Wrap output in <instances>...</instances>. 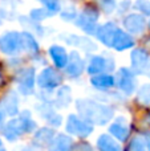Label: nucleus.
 <instances>
[{"label": "nucleus", "mask_w": 150, "mask_h": 151, "mask_svg": "<svg viewBox=\"0 0 150 151\" xmlns=\"http://www.w3.org/2000/svg\"><path fill=\"white\" fill-rule=\"evenodd\" d=\"M76 106L80 115L90 123L105 125L113 117L112 109H109L105 105L98 104V102L90 101V99H79L76 102Z\"/></svg>", "instance_id": "nucleus-1"}, {"label": "nucleus", "mask_w": 150, "mask_h": 151, "mask_svg": "<svg viewBox=\"0 0 150 151\" xmlns=\"http://www.w3.org/2000/svg\"><path fill=\"white\" fill-rule=\"evenodd\" d=\"M66 131L77 137H88L93 131V126L84 118H79L77 115H69L66 122Z\"/></svg>", "instance_id": "nucleus-2"}, {"label": "nucleus", "mask_w": 150, "mask_h": 151, "mask_svg": "<svg viewBox=\"0 0 150 151\" xmlns=\"http://www.w3.org/2000/svg\"><path fill=\"white\" fill-rule=\"evenodd\" d=\"M97 19H98V13L94 8L88 7L82 11V13L79 16L77 19V25L85 31L89 35H96V31H97Z\"/></svg>", "instance_id": "nucleus-3"}, {"label": "nucleus", "mask_w": 150, "mask_h": 151, "mask_svg": "<svg viewBox=\"0 0 150 151\" xmlns=\"http://www.w3.org/2000/svg\"><path fill=\"white\" fill-rule=\"evenodd\" d=\"M23 49L21 44V33L8 32L0 39V50L5 55H15Z\"/></svg>", "instance_id": "nucleus-4"}, {"label": "nucleus", "mask_w": 150, "mask_h": 151, "mask_svg": "<svg viewBox=\"0 0 150 151\" xmlns=\"http://www.w3.org/2000/svg\"><path fill=\"white\" fill-rule=\"evenodd\" d=\"M114 81H116L117 88L126 94H132L136 90V88H137L134 74H133L132 70H129L126 68H122L117 72Z\"/></svg>", "instance_id": "nucleus-5"}, {"label": "nucleus", "mask_w": 150, "mask_h": 151, "mask_svg": "<svg viewBox=\"0 0 150 151\" xmlns=\"http://www.w3.org/2000/svg\"><path fill=\"white\" fill-rule=\"evenodd\" d=\"M37 83L41 89L52 90V89H55L56 86H58L61 83V76L55 69L47 68L40 73L39 78H37Z\"/></svg>", "instance_id": "nucleus-6"}, {"label": "nucleus", "mask_w": 150, "mask_h": 151, "mask_svg": "<svg viewBox=\"0 0 150 151\" xmlns=\"http://www.w3.org/2000/svg\"><path fill=\"white\" fill-rule=\"evenodd\" d=\"M124 27L128 32L134 35H141L146 28V20L142 15L132 13L124 19Z\"/></svg>", "instance_id": "nucleus-7"}, {"label": "nucleus", "mask_w": 150, "mask_h": 151, "mask_svg": "<svg viewBox=\"0 0 150 151\" xmlns=\"http://www.w3.org/2000/svg\"><path fill=\"white\" fill-rule=\"evenodd\" d=\"M33 83H35V69L33 68H27L25 70L21 72L20 77H19V89H20L21 94L28 96L33 91Z\"/></svg>", "instance_id": "nucleus-8"}, {"label": "nucleus", "mask_w": 150, "mask_h": 151, "mask_svg": "<svg viewBox=\"0 0 150 151\" xmlns=\"http://www.w3.org/2000/svg\"><path fill=\"white\" fill-rule=\"evenodd\" d=\"M113 69V60L104 58L101 56H96L90 60V64L88 66V73L90 74H100L104 70H112Z\"/></svg>", "instance_id": "nucleus-9"}, {"label": "nucleus", "mask_w": 150, "mask_h": 151, "mask_svg": "<svg viewBox=\"0 0 150 151\" xmlns=\"http://www.w3.org/2000/svg\"><path fill=\"white\" fill-rule=\"evenodd\" d=\"M117 31V25L114 23H106L104 25H101L100 28H97L96 31V36L100 40L102 44H105L106 47H112L113 42V37L114 33Z\"/></svg>", "instance_id": "nucleus-10"}, {"label": "nucleus", "mask_w": 150, "mask_h": 151, "mask_svg": "<svg viewBox=\"0 0 150 151\" xmlns=\"http://www.w3.org/2000/svg\"><path fill=\"white\" fill-rule=\"evenodd\" d=\"M134 45V40L133 37H130L126 32H124L122 29L117 28L116 33H114L113 37V42H112V47L116 50H125L129 49Z\"/></svg>", "instance_id": "nucleus-11"}, {"label": "nucleus", "mask_w": 150, "mask_h": 151, "mask_svg": "<svg viewBox=\"0 0 150 151\" xmlns=\"http://www.w3.org/2000/svg\"><path fill=\"white\" fill-rule=\"evenodd\" d=\"M65 68H66L65 69L66 73H68V76H71V77H79L82 73V70H84V61L79 56V53L77 52L71 53L68 64H66Z\"/></svg>", "instance_id": "nucleus-12"}, {"label": "nucleus", "mask_w": 150, "mask_h": 151, "mask_svg": "<svg viewBox=\"0 0 150 151\" xmlns=\"http://www.w3.org/2000/svg\"><path fill=\"white\" fill-rule=\"evenodd\" d=\"M109 133L113 137H116L118 141H126L128 135H129V127H128V123L125 121V118L122 117L117 118L116 122L109 129Z\"/></svg>", "instance_id": "nucleus-13"}, {"label": "nucleus", "mask_w": 150, "mask_h": 151, "mask_svg": "<svg viewBox=\"0 0 150 151\" xmlns=\"http://www.w3.org/2000/svg\"><path fill=\"white\" fill-rule=\"evenodd\" d=\"M149 63V56L144 49H136L132 53V66L136 72L142 73Z\"/></svg>", "instance_id": "nucleus-14"}, {"label": "nucleus", "mask_w": 150, "mask_h": 151, "mask_svg": "<svg viewBox=\"0 0 150 151\" xmlns=\"http://www.w3.org/2000/svg\"><path fill=\"white\" fill-rule=\"evenodd\" d=\"M49 55L50 57H52L53 63H55V65L57 66V68L63 69L66 66V64H68V55H66L65 49H64L63 47H58V45H53V47L49 48Z\"/></svg>", "instance_id": "nucleus-15"}, {"label": "nucleus", "mask_w": 150, "mask_h": 151, "mask_svg": "<svg viewBox=\"0 0 150 151\" xmlns=\"http://www.w3.org/2000/svg\"><path fill=\"white\" fill-rule=\"evenodd\" d=\"M3 131H4L3 134L5 135V138H7L8 141H15V139L19 138V135H20L21 133H24L23 127H21L20 119H13V121H11V122H8Z\"/></svg>", "instance_id": "nucleus-16"}, {"label": "nucleus", "mask_w": 150, "mask_h": 151, "mask_svg": "<svg viewBox=\"0 0 150 151\" xmlns=\"http://www.w3.org/2000/svg\"><path fill=\"white\" fill-rule=\"evenodd\" d=\"M50 143L49 151H71L72 149V139L64 134L57 135Z\"/></svg>", "instance_id": "nucleus-17"}, {"label": "nucleus", "mask_w": 150, "mask_h": 151, "mask_svg": "<svg viewBox=\"0 0 150 151\" xmlns=\"http://www.w3.org/2000/svg\"><path fill=\"white\" fill-rule=\"evenodd\" d=\"M90 82H92V85L94 86V88L101 89V90H105V89L112 88V86L116 83V81H114V78L112 77V76L100 73V74H96L94 77L90 80Z\"/></svg>", "instance_id": "nucleus-18"}, {"label": "nucleus", "mask_w": 150, "mask_h": 151, "mask_svg": "<svg viewBox=\"0 0 150 151\" xmlns=\"http://www.w3.org/2000/svg\"><path fill=\"white\" fill-rule=\"evenodd\" d=\"M97 147L100 151H121V146L112 137L106 135V134H104L98 138Z\"/></svg>", "instance_id": "nucleus-19"}, {"label": "nucleus", "mask_w": 150, "mask_h": 151, "mask_svg": "<svg viewBox=\"0 0 150 151\" xmlns=\"http://www.w3.org/2000/svg\"><path fill=\"white\" fill-rule=\"evenodd\" d=\"M3 109H4V111L7 113V114H9V115L17 114V111H19V101H17V97H16L15 93H9L4 98V101H3Z\"/></svg>", "instance_id": "nucleus-20"}, {"label": "nucleus", "mask_w": 150, "mask_h": 151, "mask_svg": "<svg viewBox=\"0 0 150 151\" xmlns=\"http://www.w3.org/2000/svg\"><path fill=\"white\" fill-rule=\"evenodd\" d=\"M21 44H23V49L28 50L29 53H36L37 50H39L37 41L28 32H23V33H21Z\"/></svg>", "instance_id": "nucleus-21"}, {"label": "nucleus", "mask_w": 150, "mask_h": 151, "mask_svg": "<svg viewBox=\"0 0 150 151\" xmlns=\"http://www.w3.org/2000/svg\"><path fill=\"white\" fill-rule=\"evenodd\" d=\"M53 137H55V133L50 129H41L39 133H36L33 138V142L36 145H48L53 141Z\"/></svg>", "instance_id": "nucleus-22"}, {"label": "nucleus", "mask_w": 150, "mask_h": 151, "mask_svg": "<svg viewBox=\"0 0 150 151\" xmlns=\"http://www.w3.org/2000/svg\"><path fill=\"white\" fill-rule=\"evenodd\" d=\"M69 102H71V90H69V88L65 86V88H63L57 93L56 104H57L60 107H64V106H68Z\"/></svg>", "instance_id": "nucleus-23"}, {"label": "nucleus", "mask_w": 150, "mask_h": 151, "mask_svg": "<svg viewBox=\"0 0 150 151\" xmlns=\"http://www.w3.org/2000/svg\"><path fill=\"white\" fill-rule=\"evenodd\" d=\"M137 99L144 105H150V85L146 83V85H142L138 90L137 94Z\"/></svg>", "instance_id": "nucleus-24"}, {"label": "nucleus", "mask_w": 150, "mask_h": 151, "mask_svg": "<svg viewBox=\"0 0 150 151\" xmlns=\"http://www.w3.org/2000/svg\"><path fill=\"white\" fill-rule=\"evenodd\" d=\"M29 16H31V19L35 20V21H41V20H44L45 17H48V16H50V15L47 11V8H45V9H43V8H36V9L31 11Z\"/></svg>", "instance_id": "nucleus-25"}, {"label": "nucleus", "mask_w": 150, "mask_h": 151, "mask_svg": "<svg viewBox=\"0 0 150 151\" xmlns=\"http://www.w3.org/2000/svg\"><path fill=\"white\" fill-rule=\"evenodd\" d=\"M41 3L45 4V8L49 15H55L60 11V0H43Z\"/></svg>", "instance_id": "nucleus-26"}, {"label": "nucleus", "mask_w": 150, "mask_h": 151, "mask_svg": "<svg viewBox=\"0 0 150 151\" xmlns=\"http://www.w3.org/2000/svg\"><path fill=\"white\" fill-rule=\"evenodd\" d=\"M97 3L100 4V7L102 8V11L105 13H112L116 8V1L114 0H97Z\"/></svg>", "instance_id": "nucleus-27"}, {"label": "nucleus", "mask_w": 150, "mask_h": 151, "mask_svg": "<svg viewBox=\"0 0 150 151\" xmlns=\"http://www.w3.org/2000/svg\"><path fill=\"white\" fill-rule=\"evenodd\" d=\"M146 142L142 138H136L130 143V151H146Z\"/></svg>", "instance_id": "nucleus-28"}, {"label": "nucleus", "mask_w": 150, "mask_h": 151, "mask_svg": "<svg viewBox=\"0 0 150 151\" xmlns=\"http://www.w3.org/2000/svg\"><path fill=\"white\" fill-rule=\"evenodd\" d=\"M136 8L144 13V15L150 16V1L149 0H137L136 1Z\"/></svg>", "instance_id": "nucleus-29"}, {"label": "nucleus", "mask_w": 150, "mask_h": 151, "mask_svg": "<svg viewBox=\"0 0 150 151\" xmlns=\"http://www.w3.org/2000/svg\"><path fill=\"white\" fill-rule=\"evenodd\" d=\"M61 17L64 19V20H74V17H76V9L74 8H71V9H65L63 11V13H61Z\"/></svg>", "instance_id": "nucleus-30"}, {"label": "nucleus", "mask_w": 150, "mask_h": 151, "mask_svg": "<svg viewBox=\"0 0 150 151\" xmlns=\"http://www.w3.org/2000/svg\"><path fill=\"white\" fill-rule=\"evenodd\" d=\"M74 151H93V150H92V147H90L89 145L81 143V145H79V146L74 147Z\"/></svg>", "instance_id": "nucleus-31"}, {"label": "nucleus", "mask_w": 150, "mask_h": 151, "mask_svg": "<svg viewBox=\"0 0 150 151\" xmlns=\"http://www.w3.org/2000/svg\"><path fill=\"white\" fill-rule=\"evenodd\" d=\"M4 118H5V111H4V109L0 107V127H1L3 123H4Z\"/></svg>", "instance_id": "nucleus-32"}, {"label": "nucleus", "mask_w": 150, "mask_h": 151, "mask_svg": "<svg viewBox=\"0 0 150 151\" xmlns=\"http://www.w3.org/2000/svg\"><path fill=\"white\" fill-rule=\"evenodd\" d=\"M146 146H148V150L150 151V134L146 135Z\"/></svg>", "instance_id": "nucleus-33"}, {"label": "nucleus", "mask_w": 150, "mask_h": 151, "mask_svg": "<svg viewBox=\"0 0 150 151\" xmlns=\"http://www.w3.org/2000/svg\"><path fill=\"white\" fill-rule=\"evenodd\" d=\"M0 151H5L4 147H3V145H1V141H0Z\"/></svg>", "instance_id": "nucleus-34"}, {"label": "nucleus", "mask_w": 150, "mask_h": 151, "mask_svg": "<svg viewBox=\"0 0 150 151\" xmlns=\"http://www.w3.org/2000/svg\"><path fill=\"white\" fill-rule=\"evenodd\" d=\"M23 151H33V150L29 149V147H25V149H23Z\"/></svg>", "instance_id": "nucleus-35"}, {"label": "nucleus", "mask_w": 150, "mask_h": 151, "mask_svg": "<svg viewBox=\"0 0 150 151\" xmlns=\"http://www.w3.org/2000/svg\"><path fill=\"white\" fill-rule=\"evenodd\" d=\"M39 1H43V0H39Z\"/></svg>", "instance_id": "nucleus-36"}, {"label": "nucleus", "mask_w": 150, "mask_h": 151, "mask_svg": "<svg viewBox=\"0 0 150 151\" xmlns=\"http://www.w3.org/2000/svg\"><path fill=\"white\" fill-rule=\"evenodd\" d=\"M149 25H150V23H149Z\"/></svg>", "instance_id": "nucleus-37"}]
</instances>
